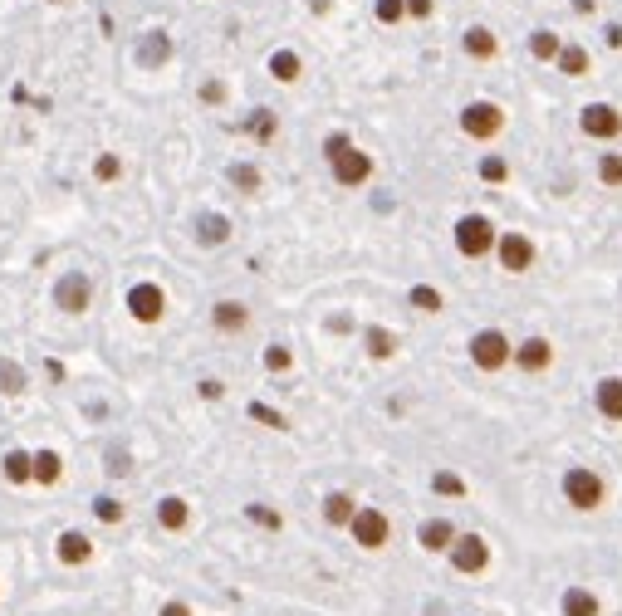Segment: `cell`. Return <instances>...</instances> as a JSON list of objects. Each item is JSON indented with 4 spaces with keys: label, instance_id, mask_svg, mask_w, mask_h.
<instances>
[{
    "label": "cell",
    "instance_id": "obj_20",
    "mask_svg": "<svg viewBox=\"0 0 622 616\" xmlns=\"http://www.w3.org/2000/svg\"><path fill=\"white\" fill-rule=\"evenodd\" d=\"M0 475H5V485H34V450H5V460H0Z\"/></svg>",
    "mask_w": 622,
    "mask_h": 616
},
{
    "label": "cell",
    "instance_id": "obj_15",
    "mask_svg": "<svg viewBox=\"0 0 622 616\" xmlns=\"http://www.w3.org/2000/svg\"><path fill=\"white\" fill-rule=\"evenodd\" d=\"M456 534H461V528L451 524V518L436 514V518H422V528H416V543H422V553H436V558H441V553H451Z\"/></svg>",
    "mask_w": 622,
    "mask_h": 616
},
{
    "label": "cell",
    "instance_id": "obj_46",
    "mask_svg": "<svg viewBox=\"0 0 622 616\" xmlns=\"http://www.w3.org/2000/svg\"><path fill=\"white\" fill-rule=\"evenodd\" d=\"M407 15L426 20V15H432V0H407Z\"/></svg>",
    "mask_w": 622,
    "mask_h": 616
},
{
    "label": "cell",
    "instance_id": "obj_16",
    "mask_svg": "<svg viewBox=\"0 0 622 616\" xmlns=\"http://www.w3.org/2000/svg\"><path fill=\"white\" fill-rule=\"evenodd\" d=\"M211 328L225 333V337H231V333H245V328H250V308L241 304V299H221V304L211 308Z\"/></svg>",
    "mask_w": 622,
    "mask_h": 616
},
{
    "label": "cell",
    "instance_id": "obj_42",
    "mask_svg": "<svg viewBox=\"0 0 622 616\" xmlns=\"http://www.w3.org/2000/svg\"><path fill=\"white\" fill-rule=\"evenodd\" d=\"M201 103H225V83L221 79H206V83H201Z\"/></svg>",
    "mask_w": 622,
    "mask_h": 616
},
{
    "label": "cell",
    "instance_id": "obj_43",
    "mask_svg": "<svg viewBox=\"0 0 622 616\" xmlns=\"http://www.w3.org/2000/svg\"><path fill=\"white\" fill-rule=\"evenodd\" d=\"M196 392L206 396V402H221V396H225V382H216V377H201V382H196Z\"/></svg>",
    "mask_w": 622,
    "mask_h": 616
},
{
    "label": "cell",
    "instance_id": "obj_37",
    "mask_svg": "<svg viewBox=\"0 0 622 616\" xmlns=\"http://www.w3.org/2000/svg\"><path fill=\"white\" fill-rule=\"evenodd\" d=\"M250 416L260 421V426H270V431H284L290 421H284V411H274V406H260V402H250Z\"/></svg>",
    "mask_w": 622,
    "mask_h": 616
},
{
    "label": "cell",
    "instance_id": "obj_10",
    "mask_svg": "<svg viewBox=\"0 0 622 616\" xmlns=\"http://www.w3.org/2000/svg\"><path fill=\"white\" fill-rule=\"evenodd\" d=\"M495 260H500V270H505V274L534 270V240L524 235V231H500V240H495Z\"/></svg>",
    "mask_w": 622,
    "mask_h": 616
},
{
    "label": "cell",
    "instance_id": "obj_41",
    "mask_svg": "<svg viewBox=\"0 0 622 616\" xmlns=\"http://www.w3.org/2000/svg\"><path fill=\"white\" fill-rule=\"evenodd\" d=\"M402 15H407V0H378V20L382 25H397Z\"/></svg>",
    "mask_w": 622,
    "mask_h": 616
},
{
    "label": "cell",
    "instance_id": "obj_40",
    "mask_svg": "<svg viewBox=\"0 0 622 616\" xmlns=\"http://www.w3.org/2000/svg\"><path fill=\"white\" fill-rule=\"evenodd\" d=\"M505 176H510L505 156H481V181H505Z\"/></svg>",
    "mask_w": 622,
    "mask_h": 616
},
{
    "label": "cell",
    "instance_id": "obj_21",
    "mask_svg": "<svg viewBox=\"0 0 622 616\" xmlns=\"http://www.w3.org/2000/svg\"><path fill=\"white\" fill-rule=\"evenodd\" d=\"M353 514H358V499H353L349 489L324 494V524H329V528H349V524H353Z\"/></svg>",
    "mask_w": 622,
    "mask_h": 616
},
{
    "label": "cell",
    "instance_id": "obj_45",
    "mask_svg": "<svg viewBox=\"0 0 622 616\" xmlns=\"http://www.w3.org/2000/svg\"><path fill=\"white\" fill-rule=\"evenodd\" d=\"M158 616H191V607H187V602H162V607H158Z\"/></svg>",
    "mask_w": 622,
    "mask_h": 616
},
{
    "label": "cell",
    "instance_id": "obj_31",
    "mask_svg": "<svg viewBox=\"0 0 622 616\" xmlns=\"http://www.w3.org/2000/svg\"><path fill=\"white\" fill-rule=\"evenodd\" d=\"M554 64H559V74H569V79H583V74H589V54H583L579 44H564Z\"/></svg>",
    "mask_w": 622,
    "mask_h": 616
},
{
    "label": "cell",
    "instance_id": "obj_13",
    "mask_svg": "<svg viewBox=\"0 0 622 616\" xmlns=\"http://www.w3.org/2000/svg\"><path fill=\"white\" fill-rule=\"evenodd\" d=\"M54 558L64 567H89L93 563V538L83 534V528H64V534L54 538Z\"/></svg>",
    "mask_w": 622,
    "mask_h": 616
},
{
    "label": "cell",
    "instance_id": "obj_38",
    "mask_svg": "<svg viewBox=\"0 0 622 616\" xmlns=\"http://www.w3.org/2000/svg\"><path fill=\"white\" fill-rule=\"evenodd\" d=\"M250 137H260V142L274 137V113L270 108H255V118H250Z\"/></svg>",
    "mask_w": 622,
    "mask_h": 616
},
{
    "label": "cell",
    "instance_id": "obj_30",
    "mask_svg": "<svg viewBox=\"0 0 622 616\" xmlns=\"http://www.w3.org/2000/svg\"><path fill=\"white\" fill-rule=\"evenodd\" d=\"M559 50H564V40H559L554 30H534V34H530V54H534V59H544V64H554Z\"/></svg>",
    "mask_w": 622,
    "mask_h": 616
},
{
    "label": "cell",
    "instance_id": "obj_18",
    "mask_svg": "<svg viewBox=\"0 0 622 616\" xmlns=\"http://www.w3.org/2000/svg\"><path fill=\"white\" fill-rule=\"evenodd\" d=\"M191 524V504L182 499V494H162L158 499V528H167V534H187Z\"/></svg>",
    "mask_w": 622,
    "mask_h": 616
},
{
    "label": "cell",
    "instance_id": "obj_7",
    "mask_svg": "<svg viewBox=\"0 0 622 616\" xmlns=\"http://www.w3.org/2000/svg\"><path fill=\"white\" fill-rule=\"evenodd\" d=\"M128 313H133V323H162L167 318V289L162 284H152V280H138L133 289H128Z\"/></svg>",
    "mask_w": 622,
    "mask_h": 616
},
{
    "label": "cell",
    "instance_id": "obj_25",
    "mask_svg": "<svg viewBox=\"0 0 622 616\" xmlns=\"http://www.w3.org/2000/svg\"><path fill=\"white\" fill-rule=\"evenodd\" d=\"M64 479V460H59V450H34V485H59Z\"/></svg>",
    "mask_w": 622,
    "mask_h": 616
},
{
    "label": "cell",
    "instance_id": "obj_39",
    "mask_svg": "<svg viewBox=\"0 0 622 616\" xmlns=\"http://www.w3.org/2000/svg\"><path fill=\"white\" fill-rule=\"evenodd\" d=\"M598 176H603L608 186H622V156H617V152H603V162H598Z\"/></svg>",
    "mask_w": 622,
    "mask_h": 616
},
{
    "label": "cell",
    "instance_id": "obj_22",
    "mask_svg": "<svg viewBox=\"0 0 622 616\" xmlns=\"http://www.w3.org/2000/svg\"><path fill=\"white\" fill-rule=\"evenodd\" d=\"M461 44H465V54H471V59H495L500 54L495 30H485V25H471V30L461 34Z\"/></svg>",
    "mask_w": 622,
    "mask_h": 616
},
{
    "label": "cell",
    "instance_id": "obj_24",
    "mask_svg": "<svg viewBox=\"0 0 622 616\" xmlns=\"http://www.w3.org/2000/svg\"><path fill=\"white\" fill-rule=\"evenodd\" d=\"M299 74H304V59H299L294 50H274L270 54V79L274 83H294Z\"/></svg>",
    "mask_w": 622,
    "mask_h": 616
},
{
    "label": "cell",
    "instance_id": "obj_23",
    "mask_svg": "<svg viewBox=\"0 0 622 616\" xmlns=\"http://www.w3.org/2000/svg\"><path fill=\"white\" fill-rule=\"evenodd\" d=\"M231 240V221L225 215H201L196 221V245L201 250H216V245H225Z\"/></svg>",
    "mask_w": 622,
    "mask_h": 616
},
{
    "label": "cell",
    "instance_id": "obj_3",
    "mask_svg": "<svg viewBox=\"0 0 622 616\" xmlns=\"http://www.w3.org/2000/svg\"><path fill=\"white\" fill-rule=\"evenodd\" d=\"M349 538L363 553H382L392 543V518L382 514L378 504H358V514H353V524H349Z\"/></svg>",
    "mask_w": 622,
    "mask_h": 616
},
{
    "label": "cell",
    "instance_id": "obj_5",
    "mask_svg": "<svg viewBox=\"0 0 622 616\" xmlns=\"http://www.w3.org/2000/svg\"><path fill=\"white\" fill-rule=\"evenodd\" d=\"M510 357H514V343L500 328H481V333L471 337V362L481 372H505Z\"/></svg>",
    "mask_w": 622,
    "mask_h": 616
},
{
    "label": "cell",
    "instance_id": "obj_4",
    "mask_svg": "<svg viewBox=\"0 0 622 616\" xmlns=\"http://www.w3.org/2000/svg\"><path fill=\"white\" fill-rule=\"evenodd\" d=\"M461 132L471 142H495L500 132H505V108L490 103V99H475L461 108Z\"/></svg>",
    "mask_w": 622,
    "mask_h": 616
},
{
    "label": "cell",
    "instance_id": "obj_1",
    "mask_svg": "<svg viewBox=\"0 0 622 616\" xmlns=\"http://www.w3.org/2000/svg\"><path fill=\"white\" fill-rule=\"evenodd\" d=\"M559 489H564V504H569V509H579V514H598L608 504L603 475L589 469V465H569L564 479H559Z\"/></svg>",
    "mask_w": 622,
    "mask_h": 616
},
{
    "label": "cell",
    "instance_id": "obj_36",
    "mask_svg": "<svg viewBox=\"0 0 622 616\" xmlns=\"http://www.w3.org/2000/svg\"><path fill=\"white\" fill-rule=\"evenodd\" d=\"M294 367V353L284 343H270L265 347V372H290Z\"/></svg>",
    "mask_w": 622,
    "mask_h": 616
},
{
    "label": "cell",
    "instance_id": "obj_11",
    "mask_svg": "<svg viewBox=\"0 0 622 616\" xmlns=\"http://www.w3.org/2000/svg\"><path fill=\"white\" fill-rule=\"evenodd\" d=\"M579 128L589 132V137H598V142H617L622 137V113L613 103H589L579 113Z\"/></svg>",
    "mask_w": 622,
    "mask_h": 616
},
{
    "label": "cell",
    "instance_id": "obj_44",
    "mask_svg": "<svg viewBox=\"0 0 622 616\" xmlns=\"http://www.w3.org/2000/svg\"><path fill=\"white\" fill-rule=\"evenodd\" d=\"M343 147H353V137H349V132H329V137H324V156L343 152Z\"/></svg>",
    "mask_w": 622,
    "mask_h": 616
},
{
    "label": "cell",
    "instance_id": "obj_14",
    "mask_svg": "<svg viewBox=\"0 0 622 616\" xmlns=\"http://www.w3.org/2000/svg\"><path fill=\"white\" fill-rule=\"evenodd\" d=\"M559 616H603V597L583 583H569L559 592Z\"/></svg>",
    "mask_w": 622,
    "mask_h": 616
},
{
    "label": "cell",
    "instance_id": "obj_17",
    "mask_svg": "<svg viewBox=\"0 0 622 616\" xmlns=\"http://www.w3.org/2000/svg\"><path fill=\"white\" fill-rule=\"evenodd\" d=\"M593 406L603 421H613V426H622V377H603L593 386Z\"/></svg>",
    "mask_w": 622,
    "mask_h": 616
},
{
    "label": "cell",
    "instance_id": "obj_34",
    "mask_svg": "<svg viewBox=\"0 0 622 616\" xmlns=\"http://www.w3.org/2000/svg\"><path fill=\"white\" fill-rule=\"evenodd\" d=\"M245 518H250V524H260V528H270V534H274V528H284V514L270 509V504H245Z\"/></svg>",
    "mask_w": 622,
    "mask_h": 616
},
{
    "label": "cell",
    "instance_id": "obj_47",
    "mask_svg": "<svg viewBox=\"0 0 622 616\" xmlns=\"http://www.w3.org/2000/svg\"><path fill=\"white\" fill-rule=\"evenodd\" d=\"M50 5H59V0H50Z\"/></svg>",
    "mask_w": 622,
    "mask_h": 616
},
{
    "label": "cell",
    "instance_id": "obj_29",
    "mask_svg": "<svg viewBox=\"0 0 622 616\" xmlns=\"http://www.w3.org/2000/svg\"><path fill=\"white\" fill-rule=\"evenodd\" d=\"M93 518H99V524H123L128 518V504L118 499V494H99V499H93Z\"/></svg>",
    "mask_w": 622,
    "mask_h": 616
},
{
    "label": "cell",
    "instance_id": "obj_19",
    "mask_svg": "<svg viewBox=\"0 0 622 616\" xmlns=\"http://www.w3.org/2000/svg\"><path fill=\"white\" fill-rule=\"evenodd\" d=\"M167 59H172V40H167V30H148L138 44V64L142 69H162Z\"/></svg>",
    "mask_w": 622,
    "mask_h": 616
},
{
    "label": "cell",
    "instance_id": "obj_27",
    "mask_svg": "<svg viewBox=\"0 0 622 616\" xmlns=\"http://www.w3.org/2000/svg\"><path fill=\"white\" fill-rule=\"evenodd\" d=\"M225 181H231L235 191H245V196H255V191H260V166H250V162H231V166H225Z\"/></svg>",
    "mask_w": 622,
    "mask_h": 616
},
{
    "label": "cell",
    "instance_id": "obj_2",
    "mask_svg": "<svg viewBox=\"0 0 622 616\" xmlns=\"http://www.w3.org/2000/svg\"><path fill=\"white\" fill-rule=\"evenodd\" d=\"M451 235H456V255H465V260H485V255H495V240H500L495 221H490V215H481V211L461 215Z\"/></svg>",
    "mask_w": 622,
    "mask_h": 616
},
{
    "label": "cell",
    "instance_id": "obj_8",
    "mask_svg": "<svg viewBox=\"0 0 622 616\" xmlns=\"http://www.w3.org/2000/svg\"><path fill=\"white\" fill-rule=\"evenodd\" d=\"M54 304L69 313V318H79V313H89L93 304V280L83 270H64L59 274V284H54Z\"/></svg>",
    "mask_w": 622,
    "mask_h": 616
},
{
    "label": "cell",
    "instance_id": "obj_9",
    "mask_svg": "<svg viewBox=\"0 0 622 616\" xmlns=\"http://www.w3.org/2000/svg\"><path fill=\"white\" fill-rule=\"evenodd\" d=\"M329 172H333V181L339 186H368L373 181V156H368L363 147H343V152H333L329 156Z\"/></svg>",
    "mask_w": 622,
    "mask_h": 616
},
{
    "label": "cell",
    "instance_id": "obj_26",
    "mask_svg": "<svg viewBox=\"0 0 622 616\" xmlns=\"http://www.w3.org/2000/svg\"><path fill=\"white\" fill-rule=\"evenodd\" d=\"M363 347H368V357H373V362H388L392 353H397V337L373 323V328H363Z\"/></svg>",
    "mask_w": 622,
    "mask_h": 616
},
{
    "label": "cell",
    "instance_id": "obj_32",
    "mask_svg": "<svg viewBox=\"0 0 622 616\" xmlns=\"http://www.w3.org/2000/svg\"><path fill=\"white\" fill-rule=\"evenodd\" d=\"M30 386V377H25V367L20 362H0V392L5 396H20Z\"/></svg>",
    "mask_w": 622,
    "mask_h": 616
},
{
    "label": "cell",
    "instance_id": "obj_12",
    "mask_svg": "<svg viewBox=\"0 0 622 616\" xmlns=\"http://www.w3.org/2000/svg\"><path fill=\"white\" fill-rule=\"evenodd\" d=\"M514 367L520 372H530V377H540V372L554 367V343L549 337H524V343H514Z\"/></svg>",
    "mask_w": 622,
    "mask_h": 616
},
{
    "label": "cell",
    "instance_id": "obj_33",
    "mask_svg": "<svg viewBox=\"0 0 622 616\" xmlns=\"http://www.w3.org/2000/svg\"><path fill=\"white\" fill-rule=\"evenodd\" d=\"M432 494H441V499H461L465 479L456 475V469H436V475H432Z\"/></svg>",
    "mask_w": 622,
    "mask_h": 616
},
{
    "label": "cell",
    "instance_id": "obj_35",
    "mask_svg": "<svg viewBox=\"0 0 622 616\" xmlns=\"http://www.w3.org/2000/svg\"><path fill=\"white\" fill-rule=\"evenodd\" d=\"M93 176H99V181H118V176H123V156H118V152H99V156H93Z\"/></svg>",
    "mask_w": 622,
    "mask_h": 616
},
{
    "label": "cell",
    "instance_id": "obj_6",
    "mask_svg": "<svg viewBox=\"0 0 622 616\" xmlns=\"http://www.w3.org/2000/svg\"><path fill=\"white\" fill-rule=\"evenodd\" d=\"M490 543L481 538V534H456V543H451V553H446V563L456 567L461 577H481L485 567H490Z\"/></svg>",
    "mask_w": 622,
    "mask_h": 616
},
{
    "label": "cell",
    "instance_id": "obj_28",
    "mask_svg": "<svg viewBox=\"0 0 622 616\" xmlns=\"http://www.w3.org/2000/svg\"><path fill=\"white\" fill-rule=\"evenodd\" d=\"M407 304H412L416 313H441V308H446V299H441V289H436V284H412Z\"/></svg>",
    "mask_w": 622,
    "mask_h": 616
}]
</instances>
